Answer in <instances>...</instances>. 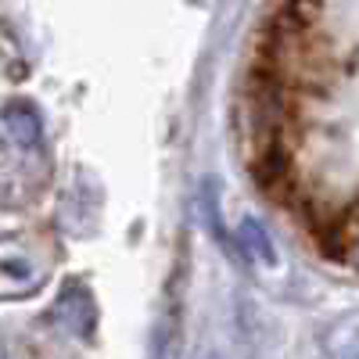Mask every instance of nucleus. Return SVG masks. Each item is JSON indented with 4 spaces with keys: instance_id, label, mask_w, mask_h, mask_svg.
Returning <instances> with one entry per match:
<instances>
[{
    "instance_id": "f257e3e1",
    "label": "nucleus",
    "mask_w": 359,
    "mask_h": 359,
    "mask_svg": "<svg viewBox=\"0 0 359 359\" xmlns=\"http://www.w3.org/2000/svg\"><path fill=\"white\" fill-rule=\"evenodd\" d=\"M50 180V151L40 111L29 101H8L0 118V191L8 208L36 201Z\"/></svg>"
},
{
    "instance_id": "f03ea898",
    "label": "nucleus",
    "mask_w": 359,
    "mask_h": 359,
    "mask_svg": "<svg viewBox=\"0 0 359 359\" xmlns=\"http://www.w3.org/2000/svg\"><path fill=\"white\" fill-rule=\"evenodd\" d=\"M259 72H266L269 79H277L280 86H287L291 94H313V90L331 86L334 54L313 33L309 18L294 15L287 8L280 15V22L273 25L269 40H266Z\"/></svg>"
},
{
    "instance_id": "7ed1b4c3",
    "label": "nucleus",
    "mask_w": 359,
    "mask_h": 359,
    "mask_svg": "<svg viewBox=\"0 0 359 359\" xmlns=\"http://www.w3.org/2000/svg\"><path fill=\"white\" fill-rule=\"evenodd\" d=\"M54 252L47 241L33 233H8L4 237V294H33L50 273Z\"/></svg>"
},
{
    "instance_id": "20e7f679",
    "label": "nucleus",
    "mask_w": 359,
    "mask_h": 359,
    "mask_svg": "<svg viewBox=\"0 0 359 359\" xmlns=\"http://www.w3.org/2000/svg\"><path fill=\"white\" fill-rule=\"evenodd\" d=\"M50 320L57 327H65L69 334L76 338H90L97 327V306H94V294H90L83 284H69L57 302L50 306Z\"/></svg>"
},
{
    "instance_id": "39448f33",
    "label": "nucleus",
    "mask_w": 359,
    "mask_h": 359,
    "mask_svg": "<svg viewBox=\"0 0 359 359\" xmlns=\"http://www.w3.org/2000/svg\"><path fill=\"white\" fill-rule=\"evenodd\" d=\"M327 355L331 359H359V327H334L327 338Z\"/></svg>"
},
{
    "instance_id": "423d86ee",
    "label": "nucleus",
    "mask_w": 359,
    "mask_h": 359,
    "mask_svg": "<svg viewBox=\"0 0 359 359\" xmlns=\"http://www.w3.org/2000/svg\"><path fill=\"white\" fill-rule=\"evenodd\" d=\"M241 241H245L248 255H255V259H262V262H273V245H269L266 230H262L255 219H245V223H241Z\"/></svg>"
}]
</instances>
